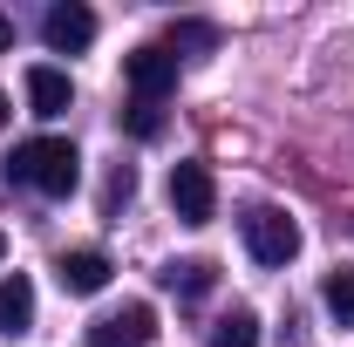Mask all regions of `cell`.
Here are the masks:
<instances>
[{"mask_svg":"<svg viewBox=\"0 0 354 347\" xmlns=\"http://www.w3.org/2000/svg\"><path fill=\"white\" fill-rule=\"evenodd\" d=\"M109 272H116V265H109V252H62V259H55V279H62V293H75V300H88V293H102V286H109Z\"/></svg>","mask_w":354,"mask_h":347,"instance_id":"7","label":"cell"},{"mask_svg":"<svg viewBox=\"0 0 354 347\" xmlns=\"http://www.w3.org/2000/svg\"><path fill=\"white\" fill-rule=\"evenodd\" d=\"M41 41L55 48V55H82V48L95 41V14H88V7H75V0L48 7V14H41Z\"/></svg>","mask_w":354,"mask_h":347,"instance_id":"6","label":"cell"},{"mask_svg":"<svg viewBox=\"0 0 354 347\" xmlns=\"http://www.w3.org/2000/svg\"><path fill=\"white\" fill-rule=\"evenodd\" d=\"M171 48H218L212 21H171Z\"/></svg>","mask_w":354,"mask_h":347,"instance_id":"14","label":"cell"},{"mask_svg":"<svg viewBox=\"0 0 354 347\" xmlns=\"http://www.w3.org/2000/svg\"><path fill=\"white\" fill-rule=\"evenodd\" d=\"M205 347H259V313H252V306H232L218 327H212Z\"/></svg>","mask_w":354,"mask_h":347,"instance_id":"11","label":"cell"},{"mask_svg":"<svg viewBox=\"0 0 354 347\" xmlns=\"http://www.w3.org/2000/svg\"><path fill=\"white\" fill-rule=\"evenodd\" d=\"M7 48H14V21L0 14V55H7Z\"/></svg>","mask_w":354,"mask_h":347,"instance_id":"16","label":"cell"},{"mask_svg":"<svg viewBox=\"0 0 354 347\" xmlns=\"http://www.w3.org/2000/svg\"><path fill=\"white\" fill-rule=\"evenodd\" d=\"M0 259H7V232H0Z\"/></svg>","mask_w":354,"mask_h":347,"instance_id":"18","label":"cell"},{"mask_svg":"<svg viewBox=\"0 0 354 347\" xmlns=\"http://www.w3.org/2000/svg\"><path fill=\"white\" fill-rule=\"evenodd\" d=\"M7 116H14V109H7V88H0V123H7Z\"/></svg>","mask_w":354,"mask_h":347,"instance_id":"17","label":"cell"},{"mask_svg":"<svg viewBox=\"0 0 354 347\" xmlns=\"http://www.w3.org/2000/svg\"><path fill=\"white\" fill-rule=\"evenodd\" d=\"M171 212L184 225H212L218 218V177H212V164H171Z\"/></svg>","mask_w":354,"mask_h":347,"instance_id":"3","label":"cell"},{"mask_svg":"<svg viewBox=\"0 0 354 347\" xmlns=\"http://www.w3.org/2000/svg\"><path fill=\"white\" fill-rule=\"evenodd\" d=\"M123 82H130L136 102H164V95L177 88V55H171V48H157V41L130 48V55H123Z\"/></svg>","mask_w":354,"mask_h":347,"instance_id":"4","label":"cell"},{"mask_svg":"<svg viewBox=\"0 0 354 347\" xmlns=\"http://www.w3.org/2000/svg\"><path fill=\"white\" fill-rule=\"evenodd\" d=\"M150 334H157V306L130 300V306H116V313H102V320L88 327V347H143Z\"/></svg>","mask_w":354,"mask_h":347,"instance_id":"5","label":"cell"},{"mask_svg":"<svg viewBox=\"0 0 354 347\" xmlns=\"http://www.w3.org/2000/svg\"><path fill=\"white\" fill-rule=\"evenodd\" d=\"M75 177H82V157H75L68 136H28V143L7 150V184H28L41 198H68Z\"/></svg>","mask_w":354,"mask_h":347,"instance_id":"1","label":"cell"},{"mask_svg":"<svg viewBox=\"0 0 354 347\" xmlns=\"http://www.w3.org/2000/svg\"><path fill=\"white\" fill-rule=\"evenodd\" d=\"M239 232H245V252L259 265H286L300 259V225L279 212V205H252V212L239 218Z\"/></svg>","mask_w":354,"mask_h":347,"instance_id":"2","label":"cell"},{"mask_svg":"<svg viewBox=\"0 0 354 347\" xmlns=\"http://www.w3.org/2000/svg\"><path fill=\"white\" fill-rule=\"evenodd\" d=\"M130 191H136V171L116 164V177H109V205H130Z\"/></svg>","mask_w":354,"mask_h":347,"instance_id":"15","label":"cell"},{"mask_svg":"<svg viewBox=\"0 0 354 347\" xmlns=\"http://www.w3.org/2000/svg\"><path fill=\"white\" fill-rule=\"evenodd\" d=\"M35 327V286L28 272H7L0 279V334H28Z\"/></svg>","mask_w":354,"mask_h":347,"instance_id":"9","label":"cell"},{"mask_svg":"<svg viewBox=\"0 0 354 347\" xmlns=\"http://www.w3.org/2000/svg\"><path fill=\"white\" fill-rule=\"evenodd\" d=\"M212 279H218V265H212V259H171V265H164V286L184 293V300L212 293Z\"/></svg>","mask_w":354,"mask_h":347,"instance_id":"10","label":"cell"},{"mask_svg":"<svg viewBox=\"0 0 354 347\" xmlns=\"http://www.w3.org/2000/svg\"><path fill=\"white\" fill-rule=\"evenodd\" d=\"M320 300H327V313H334V327L354 334V272L348 265H334V272L320 279Z\"/></svg>","mask_w":354,"mask_h":347,"instance_id":"12","label":"cell"},{"mask_svg":"<svg viewBox=\"0 0 354 347\" xmlns=\"http://www.w3.org/2000/svg\"><path fill=\"white\" fill-rule=\"evenodd\" d=\"M123 130H130L136 143H150V136L164 130V102H136V95H130V109H123Z\"/></svg>","mask_w":354,"mask_h":347,"instance_id":"13","label":"cell"},{"mask_svg":"<svg viewBox=\"0 0 354 347\" xmlns=\"http://www.w3.org/2000/svg\"><path fill=\"white\" fill-rule=\"evenodd\" d=\"M68 102H75L68 75H62V68H48V62H35V68H28V109H35V116H62Z\"/></svg>","mask_w":354,"mask_h":347,"instance_id":"8","label":"cell"}]
</instances>
